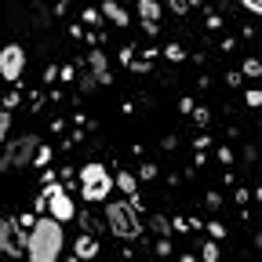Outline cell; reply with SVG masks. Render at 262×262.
I'll use <instances>...</instances> for the list:
<instances>
[{
    "instance_id": "obj_1",
    "label": "cell",
    "mask_w": 262,
    "mask_h": 262,
    "mask_svg": "<svg viewBox=\"0 0 262 262\" xmlns=\"http://www.w3.org/2000/svg\"><path fill=\"white\" fill-rule=\"evenodd\" d=\"M62 244H66V237H62V222H58L55 215L37 219V222H33V229H29L26 258H29V262H55V258L62 255Z\"/></svg>"
},
{
    "instance_id": "obj_2",
    "label": "cell",
    "mask_w": 262,
    "mask_h": 262,
    "mask_svg": "<svg viewBox=\"0 0 262 262\" xmlns=\"http://www.w3.org/2000/svg\"><path fill=\"white\" fill-rule=\"evenodd\" d=\"M117 189V179L106 171V164H98V160H91V164H84L80 168V196L84 201H106V196Z\"/></svg>"
},
{
    "instance_id": "obj_3",
    "label": "cell",
    "mask_w": 262,
    "mask_h": 262,
    "mask_svg": "<svg viewBox=\"0 0 262 262\" xmlns=\"http://www.w3.org/2000/svg\"><path fill=\"white\" fill-rule=\"evenodd\" d=\"M106 222H110V233L120 237V241H135L142 233V219H139L131 201H113L106 208Z\"/></svg>"
},
{
    "instance_id": "obj_4",
    "label": "cell",
    "mask_w": 262,
    "mask_h": 262,
    "mask_svg": "<svg viewBox=\"0 0 262 262\" xmlns=\"http://www.w3.org/2000/svg\"><path fill=\"white\" fill-rule=\"evenodd\" d=\"M37 139L33 135H22L15 139L8 149H4V160H0V168H26V164H33V157H37Z\"/></svg>"
},
{
    "instance_id": "obj_5",
    "label": "cell",
    "mask_w": 262,
    "mask_h": 262,
    "mask_svg": "<svg viewBox=\"0 0 262 262\" xmlns=\"http://www.w3.org/2000/svg\"><path fill=\"white\" fill-rule=\"evenodd\" d=\"M26 244H29V237L22 233L18 219L0 222V251H4V255H26Z\"/></svg>"
},
{
    "instance_id": "obj_6",
    "label": "cell",
    "mask_w": 262,
    "mask_h": 262,
    "mask_svg": "<svg viewBox=\"0 0 262 262\" xmlns=\"http://www.w3.org/2000/svg\"><path fill=\"white\" fill-rule=\"evenodd\" d=\"M26 70V51L22 44H8L4 51H0V77L4 80H18Z\"/></svg>"
},
{
    "instance_id": "obj_7",
    "label": "cell",
    "mask_w": 262,
    "mask_h": 262,
    "mask_svg": "<svg viewBox=\"0 0 262 262\" xmlns=\"http://www.w3.org/2000/svg\"><path fill=\"white\" fill-rule=\"evenodd\" d=\"M44 201H48V215H55L58 222H70L73 219V201H70V193H66V189L51 186Z\"/></svg>"
},
{
    "instance_id": "obj_8",
    "label": "cell",
    "mask_w": 262,
    "mask_h": 262,
    "mask_svg": "<svg viewBox=\"0 0 262 262\" xmlns=\"http://www.w3.org/2000/svg\"><path fill=\"white\" fill-rule=\"evenodd\" d=\"M73 255H77V258H95V255H98V241H95L91 233L77 237V244H73Z\"/></svg>"
},
{
    "instance_id": "obj_9",
    "label": "cell",
    "mask_w": 262,
    "mask_h": 262,
    "mask_svg": "<svg viewBox=\"0 0 262 262\" xmlns=\"http://www.w3.org/2000/svg\"><path fill=\"white\" fill-rule=\"evenodd\" d=\"M88 58H91V70H95V80H102V84H106V80H110V66H106V55H102V51H91Z\"/></svg>"
},
{
    "instance_id": "obj_10",
    "label": "cell",
    "mask_w": 262,
    "mask_h": 262,
    "mask_svg": "<svg viewBox=\"0 0 262 262\" xmlns=\"http://www.w3.org/2000/svg\"><path fill=\"white\" fill-rule=\"evenodd\" d=\"M102 11L110 15V22H113V26H127V11L117 4V0H106V4H102Z\"/></svg>"
},
{
    "instance_id": "obj_11",
    "label": "cell",
    "mask_w": 262,
    "mask_h": 262,
    "mask_svg": "<svg viewBox=\"0 0 262 262\" xmlns=\"http://www.w3.org/2000/svg\"><path fill=\"white\" fill-rule=\"evenodd\" d=\"M139 15H142L146 22H157V15H160V4H157V0H139Z\"/></svg>"
},
{
    "instance_id": "obj_12",
    "label": "cell",
    "mask_w": 262,
    "mask_h": 262,
    "mask_svg": "<svg viewBox=\"0 0 262 262\" xmlns=\"http://www.w3.org/2000/svg\"><path fill=\"white\" fill-rule=\"evenodd\" d=\"M117 189H124V193L135 196V179H131L127 171H120V175H117Z\"/></svg>"
},
{
    "instance_id": "obj_13",
    "label": "cell",
    "mask_w": 262,
    "mask_h": 262,
    "mask_svg": "<svg viewBox=\"0 0 262 262\" xmlns=\"http://www.w3.org/2000/svg\"><path fill=\"white\" fill-rule=\"evenodd\" d=\"M77 219H80V226H84V229H88V233H95V229H98V219H95V215H91V211H80V215H77Z\"/></svg>"
},
{
    "instance_id": "obj_14",
    "label": "cell",
    "mask_w": 262,
    "mask_h": 262,
    "mask_svg": "<svg viewBox=\"0 0 262 262\" xmlns=\"http://www.w3.org/2000/svg\"><path fill=\"white\" fill-rule=\"evenodd\" d=\"M204 251H201V258L204 262H219V244H201Z\"/></svg>"
},
{
    "instance_id": "obj_15",
    "label": "cell",
    "mask_w": 262,
    "mask_h": 262,
    "mask_svg": "<svg viewBox=\"0 0 262 262\" xmlns=\"http://www.w3.org/2000/svg\"><path fill=\"white\" fill-rule=\"evenodd\" d=\"M244 73H248V77H262V62H258V58H248V62H244Z\"/></svg>"
},
{
    "instance_id": "obj_16",
    "label": "cell",
    "mask_w": 262,
    "mask_h": 262,
    "mask_svg": "<svg viewBox=\"0 0 262 262\" xmlns=\"http://www.w3.org/2000/svg\"><path fill=\"white\" fill-rule=\"evenodd\" d=\"M8 127H11V117H8V110H0V142H4V135H8Z\"/></svg>"
},
{
    "instance_id": "obj_17",
    "label": "cell",
    "mask_w": 262,
    "mask_h": 262,
    "mask_svg": "<svg viewBox=\"0 0 262 262\" xmlns=\"http://www.w3.org/2000/svg\"><path fill=\"white\" fill-rule=\"evenodd\" d=\"M168 4H171L175 15H186V11H189V0H168Z\"/></svg>"
},
{
    "instance_id": "obj_18",
    "label": "cell",
    "mask_w": 262,
    "mask_h": 262,
    "mask_svg": "<svg viewBox=\"0 0 262 262\" xmlns=\"http://www.w3.org/2000/svg\"><path fill=\"white\" fill-rule=\"evenodd\" d=\"M241 4H244L251 15H262V0H241Z\"/></svg>"
},
{
    "instance_id": "obj_19",
    "label": "cell",
    "mask_w": 262,
    "mask_h": 262,
    "mask_svg": "<svg viewBox=\"0 0 262 262\" xmlns=\"http://www.w3.org/2000/svg\"><path fill=\"white\" fill-rule=\"evenodd\" d=\"M51 160V149L44 146V149H37V157H33V164H48Z\"/></svg>"
},
{
    "instance_id": "obj_20",
    "label": "cell",
    "mask_w": 262,
    "mask_h": 262,
    "mask_svg": "<svg viewBox=\"0 0 262 262\" xmlns=\"http://www.w3.org/2000/svg\"><path fill=\"white\" fill-rule=\"evenodd\" d=\"M153 229H157V233H168L171 222H168V219H153Z\"/></svg>"
},
{
    "instance_id": "obj_21",
    "label": "cell",
    "mask_w": 262,
    "mask_h": 262,
    "mask_svg": "<svg viewBox=\"0 0 262 262\" xmlns=\"http://www.w3.org/2000/svg\"><path fill=\"white\" fill-rule=\"evenodd\" d=\"M248 106H262V91H248Z\"/></svg>"
},
{
    "instance_id": "obj_22",
    "label": "cell",
    "mask_w": 262,
    "mask_h": 262,
    "mask_svg": "<svg viewBox=\"0 0 262 262\" xmlns=\"http://www.w3.org/2000/svg\"><path fill=\"white\" fill-rule=\"evenodd\" d=\"M0 4H4V0H0Z\"/></svg>"
}]
</instances>
